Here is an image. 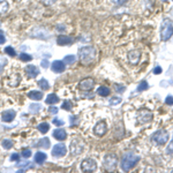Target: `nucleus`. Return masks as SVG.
<instances>
[{"mask_svg":"<svg viewBox=\"0 0 173 173\" xmlns=\"http://www.w3.org/2000/svg\"><path fill=\"white\" fill-rule=\"evenodd\" d=\"M79 57H80L81 62L85 66L91 65L95 62L97 57L96 48L93 46H84V48H81L79 51Z\"/></svg>","mask_w":173,"mask_h":173,"instance_id":"obj_1","label":"nucleus"},{"mask_svg":"<svg viewBox=\"0 0 173 173\" xmlns=\"http://www.w3.org/2000/svg\"><path fill=\"white\" fill-rule=\"evenodd\" d=\"M140 156L137 155H134V153H125L122 156V159H121V169L122 171H129L132 170L134 166L136 165L137 163L140 162Z\"/></svg>","mask_w":173,"mask_h":173,"instance_id":"obj_2","label":"nucleus"},{"mask_svg":"<svg viewBox=\"0 0 173 173\" xmlns=\"http://www.w3.org/2000/svg\"><path fill=\"white\" fill-rule=\"evenodd\" d=\"M173 35V22L170 19H165L162 23L161 37L162 40H169Z\"/></svg>","mask_w":173,"mask_h":173,"instance_id":"obj_3","label":"nucleus"},{"mask_svg":"<svg viewBox=\"0 0 173 173\" xmlns=\"http://www.w3.org/2000/svg\"><path fill=\"white\" fill-rule=\"evenodd\" d=\"M153 112L148 109H142V110H139L136 113V119H137V122L139 124H148L150 121L153 120Z\"/></svg>","mask_w":173,"mask_h":173,"instance_id":"obj_4","label":"nucleus"},{"mask_svg":"<svg viewBox=\"0 0 173 173\" xmlns=\"http://www.w3.org/2000/svg\"><path fill=\"white\" fill-rule=\"evenodd\" d=\"M151 140H153V142H155L156 144L163 145V144H165L166 142H167V140H169V134H167L166 130L161 129V130H157L156 133L153 134Z\"/></svg>","mask_w":173,"mask_h":173,"instance_id":"obj_5","label":"nucleus"},{"mask_svg":"<svg viewBox=\"0 0 173 173\" xmlns=\"http://www.w3.org/2000/svg\"><path fill=\"white\" fill-rule=\"evenodd\" d=\"M69 148H71V153L73 155L77 156V155H80L83 151V142L81 141L80 139H73L71 141Z\"/></svg>","mask_w":173,"mask_h":173,"instance_id":"obj_6","label":"nucleus"},{"mask_svg":"<svg viewBox=\"0 0 173 173\" xmlns=\"http://www.w3.org/2000/svg\"><path fill=\"white\" fill-rule=\"evenodd\" d=\"M96 169H97L96 162L93 161V159H91V158H87L81 164V170L84 171V172H93Z\"/></svg>","mask_w":173,"mask_h":173,"instance_id":"obj_7","label":"nucleus"},{"mask_svg":"<svg viewBox=\"0 0 173 173\" xmlns=\"http://www.w3.org/2000/svg\"><path fill=\"white\" fill-rule=\"evenodd\" d=\"M117 163H118V159L116 155H107L104 159L105 169L109 170V171H113V170L116 169V166H117Z\"/></svg>","mask_w":173,"mask_h":173,"instance_id":"obj_8","label":"nucleus"},{"mask_svg":"<svg viewBox=\"0 0 173 173\" xmlns=\"http://www.w3.org/2000/svg\"><path fill=\"white\" fill-rule=\"evenodd\" d=\"M66 153H67V149H66L65 144H61V143L56 144L52 149V155L54 157H62L66 155Z\"/></svg>","mask_w":173,"mask_h":173,"instance_id":"obj_9","label":"nucleus"},{"mask_svg":"<svg viewBox=\"0 0 173 173\" xmlns=\"http://www.w3.org/2000/svg\"><path fill=\"white\" fill-rule=\"evenodd\" d=\"M128 61L130 62L132 65H137L139 64V61L141 59V52L139 51V50H133V51H130L128 52Z\"/></svg>","mask_w":173,"mask_h":173,"instance_id":"obj_10","label":"nucleus"},{"mask_svg":"<svg viewBox=\"0 0 173 173\" xmlns=\"http://www.w3.org/2000/svg\"><path fill=\"white\" fill-rule=\"evenodd\" d=\"M106 130H107L106 124H105L104 121H99V122H97L96 126H95V128H93V133L96 134L97 136H103V135H105Z\"/></svg>","mask_w":173,"mask_h":173,"instance_id":"obj_11","label":"nucleus"},{"mask_svg":"<svg viewBox=\"0 0 173 173\" xmlns=\"http://www.w3.org/2000/svg\"><path fill=\"white\" fill-rule=\"evenodd\" d=\"M95 85V81L93 79H85L80 83V89L83 91H90Z\"/></svg>","mask_w":173,"mask_h":173,"instance_id":"obj_12","label":"nucleus"},{"mask_svg":"<svg viewBox=\"0 0 173 173\" xmlns=\"http://www.w3.org/2000/svg\"><path fill=\"white\" fill-rule=\"evenodd\" d=\"M15 116H16V113L14 110H7V111H5V112L1 114V119H2V121H5V122H11V121L14 120Z\"/></svg>","mask_w":173,"mask_h":173,"instance_id":"obj_13","label":"nucleus"},{"mask_svg":"<svg viewBox=\"0 0 173 173\" xmlns=\"http://www.w3.org/2000/svg\"><path fill=\"white\" fill-rule=\"evenodd\" d=\"M25 72L28 74L29 77H36L38 74H39V71L37 68L36 66H34V65H29L25 67Z\"/></svg>","mask_w":173,"mask_h":173,"instance_id":"obj_14","label":"nucleus"},{"mask_svg":"<svg viewBox=\"0 0 173 173\" xmlns=\"http://www.w3.org/2000/svg\"><path fill=\"white\" fill-rule=\"evenodd\" d=\"M52 71L56 73H61L65 71V62L60 60H56L53 61L52 64Z\"/></svg>","mask_w":173,"mask_h":173,"instance_id":"obj_15","label":"nucleus"},{"mask_svg":"<svg viewBox=\"0 0 173 173\" xmlns=\"http://www.w3.org/2000/svg\"><path fill=\"white\" fill-rule=\"evenodd\" d=\"M53 136H54V139L59 140V141H64L65 139L67 137V134H66V132H65V129L58 128L53 132Z\"/></svg>","mask_w":173,"mask_h":173,"instance_id":"obj_16","label":"nucleus"},{"mask_svg":"<svg viewBox=\"0 0 173 173\" xmlns=\"http://www.w3.org/2000/svg\"><path fill=\"white\" fill-rule=\"evenodd\" d=\"M57 43L59 45H69L73 43V39L71 37L66 36V35H60L57 38Z\"/></svg>","mask_w":173,"mask_h":173,"instance_id":"obj_17","label":"nucleus"},{"mask_svg":"<svg viewBox=\"0 0 173 173\" xmlns=\"http://www.w3.org/2000/svg\"><path fill=\"white\" fill-rule=\"evenodd\" d=\"M28 97L30 99H34V101H40L42 98H43V93H40V91H30L28 93Z\"/></svg>","mask_w":173,"mask_h":173,"instance_id":"obj_18","label":"nucleus"},{"mask_svg":"<svg viewBox=\"0 0 173 173\" xmlns=\"http://www.w3.org/2000/svg\"><path fill=\"white\" fill-rule=\"evenodd\" d=\"M46 104H50V105H52V104H57L58 102H59V98H58V96L57 95H54V93H50L48 97H46Z\"/></svg>","mask_w":173,"mask_h":173,"instance_id":"obj_19","label":"nucleus"},{"mask_svg":"<svg viewBox=\"0 0 173 173\" xmlns=\"http://www.w3.org/2000/svg\"><path fill=\"white\" fill-rule=\"evenodd\" d=\"M46 159V153H37L35 155V162L38 163V164H42V163H44V161Z\"/></svg>","mask_w":173,"mask_h":173,"instance_id":"obj_20","label":"nucleus"},{"mask_svg":"<svg viewBox=\"0 0 173 173\" xmlns=\"http://www.w3.org/2000/svg\"><path fill=\"white\" fill-rule=\"evenodd\" d=\"M97 93L102 97H106V96H109L110 89L107 88V87H99L98 90H97Z\"/></svg>","mask_w":173,"mask_h":173,"instance_id":"obj_21","label":"nucleus"},{"mask_svg":"<svg viewBox=\"0 0 173 173\" xmlns=\"http://www.w3.org/2000/svg\"><path fill=\"white\" fill-rule=\"evenodd\" d=\"M38 147L44 148V149H48V147H50V140H48V137H44V139L39 140V142H38Z\"/></svg>","mask_w":173,"mask_h":173,"instance_id":"obj_22","label":"nucleus"},{"mask_svg":"<svg viewBox=\"0 0 173 173\" xmlns=\"http://www.w3.org/2000/svg\"><path fill=\"white\" fill-rule=\"evenodd\" d=\"M38 129H39V132L40 133H48V129H50V126H48V122H42V124H39L38 125Z\"/></svg>","mask_w":173,"mask_h":173,"instance_id":"obj_23","label":"nucleus"},{"mask_svg":"<svg viewBox=\"0 0 173 173\" xmlns=\"http://www.w3.org/2000/svg\"><path fill=\"white\" fill-rule=\"evenodd\" d=\"M8 11V2L6 0H0V14H4Z\"/></svg>","mask_w":173,"mask_h":173,"instance_id":"obj_24","label":"nucleus"},{"mask_svg":"<svg viewBox=\"0 0 173 173\" xmlns=\"http://www.w3.org/2000/svg\"><path fill=\"white\" fill-rule=\"evenodd\" d=\"M38 85H39L42 89H44V90H48V88H50V84H48V82L45 79H42V80H39V82H38Z\"/></svg>","mask_w":173,"mask_h":173,"instance_id":"obj_25","label":"nucleus"},{"mask_svg":"<svg viewBox=\"0 0 173 173\" xmlns=\"http://www.w3.org/2000/svg\"><path fill=\"white\" fill-rule=\"evenodd\" d=\"M64 61L66 62V64L72 65V64H74V61H75V57L74 56H66L65 57Z\"/></svg>","mask_w":173,"mask_h":173,"instance_id":"obj_26","label":"nucleus"},{"mask_svg":"<svg viewBox=\"0 0 173 173\" xmlns=\"http://www.w3.org/2000/svg\"><path fill=\"white\" fill-rule=\"evenodd\" d=\"M148 87H149V85H148V83H147L145 81H143V82H141V83L139 84V87H137V90H139V91H144V90H147V89H148Z\"/></svg>","mask_w":173,"mask_h":173,"instance_id":"obj_27","label":"nucleus"},{"mask_svg":"<svg viewBox=\"0 0 173 173\" xmlns=\"http://www.w3.org/2000/svg\"><path fill=\"white\" fill-rule=\"evenodd\" d=\"M39 110H40L39 104H31L30 105V112L31 113H38Z\"/></svg>","mask_w":173,"mask_h":173,"instance_id":"obj_28","label":"nucleus"},{"mask_svg":"<svg viewBox=\"0 0 173 173\" xmlns=\"http://www.w3.org/2000/svg\"><path fill=\"white\" fill-rule=\"evenodd\" d=\"M2 147H4L5 149H11L13 147V142L11 140H4L2 141Z\"/></svg>","mask_w":173,"mask_h":173,"instance_id":"obj_29","label":"nucleus"},{"mask_svg":"<svg viewBox=\"0 0 173 173\" xmlns=\"http://www.w3.org/2000/svg\"><path fill=\"white\" fill-rule=\"evenodd\" d=\"M6 65H7V60H6V58H4V57H0V73L4 71Z\"/></svg>","mask_w":173,"mask_h":173,"instance_id":"obj_30","label":"nucleus"},{"mask_svg":"<svg viewBox=\"0 0 173 173\" xmlns=\"http://www.w3.org/2000/svg\"><path fill=\"white\" fill-rule=\"evenodd\" d=\"M5 52L7 53L8 56H11V57H15L16 56V53H15V51H14V48H11V46H7V48H5Z\"/></svg>","mask_w":173,"mask_h":173,"instance_id":"obj_31","label":"nucleus"},{"mask_svg":"<svg viewBox=\"0 0 173 173\" xmlns=\"http://www.w3.org/2000/svg\"><path fill=\"white\" fill-rule=\"evenodd\" d=\"M20 59L22 61H30L31 60V56H29V54H27V53H21Z\"/></svg>","mask_w":173,"mask_h":173,"instance_id":"obj_32","label":"nucleus"},{"mask_svg":"<svg viewBox=\"0 0 173 173\" xmlns=\"http://www.w3.org/2000/svg\"><path fill=\"white\" fill-rule=\"evenodd\" d=\"M62 109L69 111V110L72 109V103H71L69 101H65L64 103H62Z\"/></svg>","mask_w":173,"mask_h":173,"instance_id":"obj_33","label":"nucleus"},{"mask_svg":"<svg viewBox=\"0 0 173 173\" xmlns=\"http://www.w3.org/2000/svg\"><path fill=\"white\" fill-rule=\"evenodd\" d=\"M22 156H23L24 158H29L30 157V156H31V151H30V150H23V151H22Z\"/></svg>","mask_w":173,"mask_h":173,"instance_id":"obj_34","label":"nucleus"},{"mask_svg":"<svg viewBox=\"0 0 173 173\" xmlns=\"http://www.w3.org/2000/svg\"><path fill=\"white\" fill-rule=\"evenodd\" d=\"M53 124L56 126H64V121L59 120L58 118H54V119H53Z\"/></svg>","mask_w":173,"mask_h":173,"instance_id":"obj_35","label":"nucleus"},{"mask_svg":"<svg viewBox=\"0 0 173 173\" xmlns=\"http://www.w3.org/2000/svg\"><path fill=\"white\" fill-rule=\"evenodd\" d=\"M17 167H19V169H27V167H30V164H29L28 162H25V163H23V164H21V163H19V164H17Z\"/></svg>","mask_w":173,"mask_h":173,"instance_id":"obj_36","label":"nucleus"},{"mask_svg":"<svg viewBox=\"0 0 173 173\" xmlns=\"http://www.w3.org/2000/svg\"><path fill=\"white\" fill-rule=\"evenodd\" d=\"M113 4H116L117 6H122L124 4H126L127 0H112Z\"/></svg>","mask_w":173,"mask_h":173,"instance_id":"obj_37","label":"nucleus"},{"mask_svg":"<svg viewBox=\"0 0 173 173\" xmlns=\"http://www.w3.org/2000/svg\"><path fill=\"white\" fill-rule=\"evenodd\" d=\"M165 103L166 105H173V97L172 96H167L165 98Z\"/></svg>","mask_w":173,"mask_h":173,"instance_id":"obj_38","label":"nucleus"},{"mask_svg":"<svg viewBox=\"0 0 173 173\" xmlns=\"http://www.w3.org/2000/svg\"><path fill=\"white\" fill-rule=\"evenodd\" d=\"M167 153L173 155V140H172V142L169 144V147H167Z\"/></svg>","mask_w":173,"mask_h":173,"instance_id":"obj_39","label":"nucleus"},{"mask_svg":"<svg viewBox=\"0 0 173 173\" xmlns=\"http://www.w3.org/2000/svg\"><path fill=\"white\" fill-rule=\"evenodd\" d=\"M116 90H117V91H119V93H124V91H125V87H124V85H118V84H116Z\"/></svg>","mask_w":173,"mask_h":173,"instance_id":"obj_40","label":"nucleus"},{"mask_svg":"<svg viewBox=\"0 0 173 173\" xmlns=\"http://www.w3.org/2000/svg\"><path fill=\"white\" fill-rule=\"evenodd\" d=\"M120 102H121V98H117V97H114L113 99H111L110 103H111V104H119Z\"/></svg>","mask_w":173,"mask_h":173,"instance_id":"obj_41","label":"nucleus"},{"mask_svg":"<svg viewBox=\"0 0 173 173\" xmlns=\"http://www.w3.org/2000/svg\"><path fill=\"white\" fill-rule=\"evenodd\" d=\"M6 42V38H5V35L2 31H0V44H4Z\"/></svg>","mask_w":173,"mask_h":173,"instance_id":"obj_42","label":"nucleus"},{"mask_svg":"<svg viewBox=\"0 0 173 173\" xmlns=\"http://www.w3.org/2000/svg\"><path fill=\"white\" fill-rule=\"evenodd\" d=\"M43 2H44L45 5H48V6H51L52 4L56 2V0H43Z\"/></svg>","mask_w":173,"mask_h":173,"instance_id":"obj_43","label":"nucleus"},{"mask_svg":"<svg viewBox=\"0 0 173 173\" xmlns=\"http://www.w3.org/2000/svg\"><path fill=\"white\" fill-rule=\"evenodd\" d=\"M50 113H52V114H57L58 113V107H54V106H52V107H50Z\"/></svg>","mask_w":173,"mask_h":173,"instance_id":"obj_44","label":"nucleus"},{"mask_svg":"<svg viewBox=\"0 0 173 173\" xmlns=\"http://www.w3.org/2000/svg\"><path fill=\"white\" fill-rule=\"evenodd\" d=\"M19 158H20V156L17 153H13L11 156V161H19Z\"/></svg>","mask_w":173,"mask_h":173,"instance_id":"obj_45","label":"nucleus"},{"mask_svg":"<svg viewBox=\"0 0 173 173\" xmlns=\"http://www.w3.org/2000/svg\"><path fill=\"white\" fill-rule=\"evenodd\" d=\"M161 73H162L161 67H156V68L153 69V74H157V75H158V74H161Z\"/></svg>","mask_w":173,"mask_h":173,"instance_id":"obj_46","label":"nucleus"},{"mask_svg":"<svg viewBox=\"0 0 173 173\" xmlns=\"http://www.w3.org/2000/svg\"><path fill=\"white\" fill-rule=\"evenodd\" d=\"M42 66H43L44 68H48V60H43V61H42Z\"/></svg>","mask_w":173,"mask_h":173,"instance_id":"obj_47","label":"nucleus"},{"mask_svg":"<svg viewBox=\"0 0 173 173\" xmlns=\"http://www.w3.org/2000/svg\"><path fill=\"white\" fill-rule=\"evenodd\" d=\"M57 29H58V30H65V27H61V25H58V27H57Z\"/></svg>","mask_w":173,"mask_h":173,"instance_id":"obj_48","label":"nucleus"},{"mask_svg":"<svg viewBox=\"0 0 173 173\" xmlns=\"http://www.w3.org/2000/svg\"><path fill=\"white\" fill-rule=\"evenodd\" d=\"M164 1H166V0H164Z\"/></svg>","mask_w":173,"mask_h":173,"instance_id":"obj_49","label":"nucleus"},{"mask_svg":"<svg viewBox=\"0 0 173 173\" xmlns=\"http://www.w3.org/2000/svg\"><path fill=\"white\" fill-rule=\"evenodd\" d=\"M0 31H1V30H0Z\"/></svg>","mask_w":173,"mask_h":173,"instance_id":"obj_50","label":"nucleus"}]
</instances>
